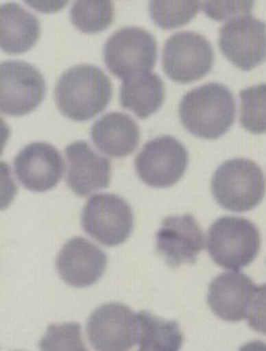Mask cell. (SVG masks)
<instances>
[{
    "mask_svg": "<svg viewBox=\"0 0 266 351\" xmlns=\"http://www.w3.org/2000/svg\"><path fill=\"white\" fill-rule=\"evenodd\" d=\"M111 97V80L100 68L90 64L65 71L54 90L58 110L76 122H86L103 112Z\"/></svg>",
    "mask_w": 266,
    "mask_h": 351,
    "instance_id": "6da1fadb",
    "label": "cell"
},
{
    "mask_svg": "<svg viewBox=\"0 0 266 351\" xmlns=\"http://www.w3.org/2000/svg\"><path fill=\"white\" fill-rule=\"evenodd\" d=\"M235 97L219 83L191 89L180 101L182 126L203 139H217L228 132L235 121Z\"/></svg>",
    "mask_w": 266,
    "mask_h": 351,
    "instance_id": "7a4b0ae2",
    "label": "cell"
},
{
    "mask_svg": "<svg viewBox=\"0 0 266 351\" xmlns=\"http://www.w3.org/2000/svg\"><path fill=\"white\" fill-rule=\"evenodd\" d=\"M265 176L252 160L232 158L215 171L211 191L217 203L234 213H246L257 207L265 196Z\"/></svg>",
    "mask_w": 266,
    "mask_h": 351,
    "instance_id": "3957f363",
    "label": "cell"
},
{
    "mask_svg": "<svg viewBox=\"0 0 266 351\" xmlns=\"http://www.w3.org/2000/svg\"><path fill=\"white\" fill-rule=\"evenodd\" d=\"M261 247L258 228L245 218L223 217L214 221L207 235V250L213 261L238 271L256 260Z\"/></svg>",
    "mask_w": 266,
    "mask_h": 351,
    "instance_id": "277c9868",
    "label": "cell"
},
{
    "mask_svg": "<svg viewBox=\"0 0 266 351\" xmlns=\"http://www.w3.org/2000/svg\"><path fill=\"white\" fill-rule=\"evenodd\" d=\"M103 57L112 75L129 80L149 73L154 68L157 41L145 29L123 27L107 40L103 47Z\"/></svg>",
    "mask_w": 266,
    "mask_h": 351,
    "instance_id": "5b68a950",
    "label": "cell"
},
{
    "mask_svg": "<svg viewBox=\"0 0 266 351\" xmlns=\"http://www.w3.org/2000/svg\"><path fill=\"white\" fill-rule=\"evenodd\" d=\"M214 60L211 43L195 32L173 34L167 40L162 50L164 72L180 84L203 79L213 69Z\"/></svg>",
    "mask_w": 266,
    "mask_h": 351,
    "instance_id": "8992f818",
    "label": "cell"
},
{
    "mask_svg": "<svg viewBox=\"0 0 266 351\" xmlns=\"http://www.w3.org/2000/svg\"><path fill=\"white\" fill-rule=\"evenodd\" d=\"M82 226L95 241L112 247L129 239L134 227L133 210L118 195L99 193L86 203Z\"/></svg>",
    "mask_w": 266,
    "mask_h": 351,
    "instance_id": "52a82bcc",
    "label": "cell"
},
{
    "mask_svg": "<svg viewBox=\"0 0 266 351\" xmlns=\"http://www.w3.org/2000/svg\"><path fill=\"white\" fill-rule=\"evenodd\" d=\"M43 73L25 61H4L0 65V110L10 117L26 115L44 101Z\"/></svg>",
    "mask_w": 266,
    "mask_h": 351,
    "instance_id": "ba28073f",
    "label": "cell"
},
{
    "mask_svg": "<svg viewBox=\"0 0 266 351\" xmlns=\"http://www.w3.org/2000/svg\"><path fill=\"white\" fill-rule=\"evenodd\" d=\"M188 161L185 146L175 136L162 135L145 143L135 158V171L146 185L167 188L184 176Z\"/></svg>",
    "mask_w": 266,
    "mask_h": 351,
    "instance_id": "9c48e42d",
    "label": "cell"
},
{
    "mask_svg": "<svg viewBox=\"0 0 266 351\" xmlns=\"http://www.w3.org/2000/svg\"><path fill=\"white\" fill-rule=\"evenodd\" d=\"M224 57L242 71H252L266 60V23L243 15L228 21L219 32Z\"/></svg>",
    "mask_w": 266,
    "mask_h": 351,
    "instance_id": "30bf717a",
    "label": "cell"
},
{
    "mask_svg": "<svg viewBox=\"0 0 266 351\" xmlns=\"http://www.w3.org/2000/svg\"><path fill=\"white\" fill-rule=\"evenodd\" d=\"M136 334V313L121 303L96 308L87 323L89 343L96 351H130Z\"/></svg>",
    "mask_w": 266,
    "mask_h": 351,
    "instance_id": "8fae6325",
    "label": "cell"
},
{
    "mask_svg": "<svg viewBox=\"0 0 266 351\" xmlns=\"http://www.w3.org/2000/svg\"><path fill=\"white\" fill-rule=\"evenodd\" d=\"M203 249V230L192 215H172L162 220L157 231V253L171 267L196 263Z\"/></svg>",
    "mask_w": 266,
    "mask_h": 351,
    "instance_id": "7c38bea8",
    "label": "cell"
},
{
    "mask_svg": "<svg viewBox=\"0 0 266 351\" xmlns=\"http://www.w3.org/2000/svg\"><path fill=\"white\" fill-rule=\"evenodd\" d=\"M14 169L23 186L34 192H45L60 182L64 173V161L54 146L34 142L18 153Z\"/></svg>",
    "mask_w": 266,
    "mask_h": 351,
    "instance_id": "4fadbf2b",
    "label": "cell"
},
{
    "mask_svg": "<svg viewBox=\"0 0 266 351\" xmlns=\"http://www.w3.org/2000/svg\"><path fill=\"white\" fill-rule=\"evenodd\" d=\"M57 270L61 278L76 288L93 285L106 271V253L83 237L69 239L57 256Z\"/></svg>",
    "mask_w": 266,
    "mask_h": 351,
    "instance_id": "5bb4252c",
    "label": "cell"
},
{
    "mask_svg": "<svg viewBox=\"0 0 266 351\" xmlns=\"http://www.w3.org/2000/svg\"><path fill=\"white\" fill-rule=\"evenodd\" d=\"M66 184L82 197L107 188L111 181V162L95 153L87 142L77 141L66 146Z\"/></svg>",
    "mask_w": 266,
    "mask_h": 351,
    "instance_id": "9a60e30c",
    "label": "cell"
},
{
    "mask_svg": "<svg viewBox=\"0 0 266 351\" xmlns=\"http://www.w3.org/2000/svg\"><path fill=\"white\" fill-rule=\"evenodd\" d=\"M257 287L241 271H228L217 276L208 287V306L223 320H243L252 306Z\"/></svg>",
    "mask_w": 266,
    "mask_h": 351,
    "instance_id": "2e32d148",
    "label": "cell"
},
{
    "mask_svg": "<svg viewBox=\"0 0 266 351\" xmlns=\"http://www.w3.org/2000/svg\"><path fill=\"white\" fill-rule=\"evenodd\" d=\"M90 136L101 153L121 158L136 149L141 132L132 117L122 112H110L93 123Z\"/></svg>",
    "mask_w": 266,
    "mask_h": 351,
    "instance_id": "e0dca14e",
    "label": "cell"
},
{
    "mask_svg": "<svg viewBox=\"0 0 266 351\" xmlns=\"http://www.w3.org/2000/svg\"><path fill=\"white\" fill-rule=\"evenodd\" d=\"M0 45L8 54H22L37 44L41 25L37 16L16 3L3 4L0 8Z\"/></svg>",
    "mask_w": 266,
    "mask_h": 351,
    "instance_id": "ac0fdd59",
    "label": "cell"
},
{
    "mask_svg": "<svg viewBox=\"0 0 266 351\" xmlns=\"http://www.w3.org/2000/svg\"><path fill=\"white\" fill-rule=\"evenodd\" d=\"M165 99V84L156 73H145L125 80L121 87V104L123 108L146 119L156 114Z\"/></svg>",
    "mask_w": 266,
    "mask_h": 351,
    "instance_id": "d6986e66",
    "label": "cell"
},
{
    "mask_svg": "<svg viewBox=\"0 0 266 351\" xmlns=\"http://www.w3.org/2000/svg\"><path fill=\"white\" fill-rule=\"evenodd\" d=\"M136 342L141 349L153 351H178L184 342L178 322L164 320L141 311L136 313Z\"/></svg>",
    "mask_w": 266,
    "mask_h": 351,
    "instance_id": "ffe728a7",
    "label": "cell"
},
{
    "mask_svg": "<svg viewBox=\"0 0 266 351\" xmlns=\"http://www.w3.org/2000/svg\"><path fill=\"white\" fill-rule=\"evenodd\" d=\"M114 5L107 0H80L71 8L72 23L83 33L95 34L106 30L114 21Z\"/></svg>",
    "mask_w": 266,
    "mask_h": 351,
    "instance_id": "44dd1931",
    "label": "cell"
},
{
    "mask_svg": "<svg viewBox=\"0 0 266 351\" xmlns=\"http://www.w3.org/2000/svg\"><path fill=\"white\" fill-rule=\"evenodd\" d=\"M200 10L199 1H167L154 0L149 3L153 22L162 29H176L189 23Z\"/></svg>",
    "mask_w": 266,
    "mask_h": 351,
    "instance_id": "7402d4cb",
    "label": "cell"
},
{
    "mask_svg": "<svg viewBox=\"0 0 266 351\" xmlns=\"http://www.w3.org/2000/svg\"><path fill=\"white\" fill-rule=\"evenodd\" d=\"M241 125L253 134L266 132V84L241 90Z\"/></svg>",
    "mask_w": 266,
    "mask_h": 351,
    "instance_id": "603a6c76",
    "label": "cell"
},
{
    "mask_svg": "<svg viewBox=\"0 0 266 351\" xmlns=\"http://www.w3.org/2000/svg\"><path fill=\"white\" fill-rule=\"evenodd\" d=\"M41 351H88L82 338L79 323L50 324L40 341Z\"/></svg>",
    "mask_w": 266,
    "mask_h": 351,
    "instance_id": "cb8c5ba5",
    "label": "cell"
},
{
    "mask_svg": "<svg viewBox=\"0 0 266 351\" xmlns=\"http://www.w3.org/2000/svg\"><path fill=\"white\" fill-rule=\"evenodd\" d=\"M200 8L214 21L252 15L253 1H203Z\"/></svg>",
    "mask_w": 266,
    "mask_h": 351,
    "instance_id": "d4e9b609",
    "label": "cell"
},
{
    "mask_svg": "<svg viewBox=\"0 0 266 351\" xmlns=\"http://www.w3.org/2000/svg\"><path fill=\"white\" fill-rule=\"evenodd\" d=\"M249 326L266 335V284L257 287L247 313Z\"/></svg>",
    "mask_w": 266,
    "mask_h": 351,
    "instance_id": "484cf974",
    "label": "cell"
},
{
    "mask_svg": "<svg viewBox=\"0 0 266 351\" xmlns=\"http://www.w3.org/2000/svg\"><path fill=\"white\" fill-rule=\"evenodd\" d=\"M239 351H266V343L260 342V341H254V342H249L246 345H243Z\"/></svg>",
    "mask_w": 266,
    "mask_h": 351,
    "instance_id": "4316f807",
    "label": "cell"
},
{
    "mask_svg": "<svg viewBox=\"0 0 266 351\" xmlns=\"http://www.w3.org/2000/svg\"><path fill=\"white\" fill-rule=\"evenodd\" d=\"M139 351H153V350H147V349H141Z\"/></svg>",
    "mask_w": 266,
    "mask_h": 351,
    "instance_id": "83f0119b",
    "label": "cell"
}]
</instances>
